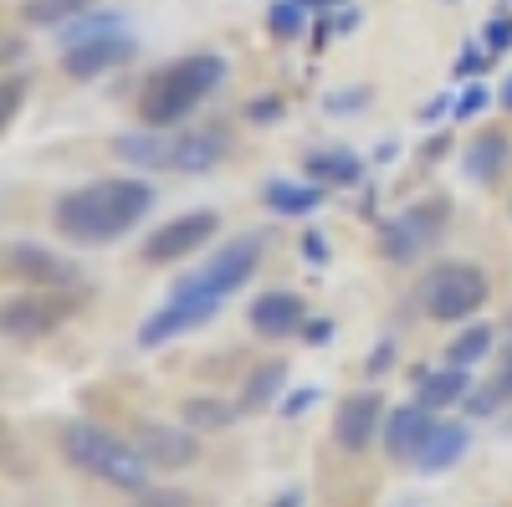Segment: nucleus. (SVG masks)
Listing matches in <instances>:
<instances>
[{"label": "nucleus", "mask_w": 512, "mask_h": 507, "mask_svg": "<svg viewBox=\"0 0 512 507\" xmlns=\"http://www.w3.org/2000/svg\"><path fill=\"white\" fill-rule=\"evenodd\" d=\"M267 26H272L277 41H292L297 31H303V6H292V0H277L272 16H267Z\"/></svg>", "instance_id": "nucleus-28"}, {"label": "nucleus", "mask_w": 512, "mask_h": 507, "mask_svg": "<svg viewBox=\"0 0 512 507\" xmlns=\"http://www.w3.org/2000/svg\"><path fill=\"white\" fill-rule=\"evenodd\" d=\"M466 451H472V431H466L461 420H436V431L425 436V446H420V456H415V472L441 477V472L456 467Z\"/></svg>", "instance_id": "nucleus-16"}, {"label": "nucleus", "mask_w": 512, "mask_h": 507, "mask_svg": "<svg viewBox=\"0 0 512 507\" xmlns=\"http://www.w3.org/2000/svg\"><path fill=\"white\" fill-rule=\"evenodd\" d=\"M502 108H512V77H507V88H502Z\"/></svg>", "instance_id": "nucleus-40"}, {"label": "nucleus", "mask_w": 512, "mask_h": 507, "mask_svg": "<svg viewBox=\"0 0 512 507\" xmlns=\"http://www.w3.org/2000/svg\"><path fill=\"white\" fill-rule=\"evenodd\" d=\"M282 390H287V364H282V359H267V364H256V369L246 374L236 405H241L246 415H256V410H267Z\"/></svg>", "instance_id": "nucleus-22"}, {"label": "nucleus", "mask_w": 512, "mask_h": 507, "mask_svg": "<svg viewBox=\"0 0 512 507\" xmlns=\"http://www.w3.org/2000/svg\"><path fill=\"white\" fill-rule=\"evenodd\" d=\"M16 108H21V77H11V82H6V113H0V123H11V118H16Z\"/></svg>", "instance_id": "nucleus-35"}, {"label": "nucleus", "mask_w": 512, "mask_h": 507, "mask_svg": "<svg viewBox=\"0 0 512 507\" xmlns=\"http://www.w3.org/2000/svg\"><path fill=\"white\" fill-rule=\"evenodd\" d=\"M246 410L236 405V400H216V395H190L185 405H180V420H185V426L190 431H231L236 426V420H241Z\"/></svg>", "instance_id": "nucleus-23"}, {"label": "nucleus", "mask_w": 512, "mask_h": 507, "mask_svg": "<svg viewBox=\"0 0 512 507\" xmlns=\"http://www.w3.org/2000/svg\"><path fill=\"white\" fill-rule=\"evenodd\" d=\"M303 246H308V262H323V257H328V241H323L318 231H308V241H303Z\"/></svg>", "instance_id": "nucleus-36"}, {"label": "nucleus", "mask_w": 512, "mask_h": 507, "mask_svg": "<svg viewBox=\"0 0 512 507\" xmlns=\"http://www.w3.org/2000/svg\"><path fill=\"white\" fill-rule=\"evenodd\" d=\"M390 364H395V344H390V338H379V344H374V354H369V379H379V374H390Z\"/></svg>", "instance_id": "nucleus-30"}, {"label": "nucleus", "mask_w": 512, "mask_h": 507, "mask_svg": "<svg viewBox=\"0 0 512 507\" xmlns=\"http://www.w3.org/2000/svg\"><path fill=\"white\" fill-rule=\"evenodd\" d=\"M231 154V129L226 123H200V129H180L175 134V159L169 169H185V175H205Z\"/></svg>", "instance_id": "nucleus-15"}, {"label": "nucleus", "mask_w": 512, "mask_h": 507, "mask_svg": "<svg viewBox=\"0 0 512 507\" xmlns=\"http://www.w3.org/2000/svg\"><path fill=\"white\" fill-rule=\"evenodd\" d=\"M272 507H303V492H282Z\"/></svg>", "instance_id": "nucleus-39"}, {"label": "nucleus", "mask_w": 512, "mask_h": 507, "mask_svg": "<svg viewBox=\"0 0 512 507\" xmlns=\"http://www.w3.org/2000/svg\"><path fill=\"white\" fill-rule=\"evenodd\" d=\"M384 410H390V405H384L379 390H354V395L338 400V410H333V441H338V451L364 456L374 446L379 426H384Z\"/></svg>", "instance_id": "nucleus-11"}, {"label": "nucleus", "mask_w": 512, "mask_h": 507, "mask_svg": "<svg viewBox=\"0 0 512 507\" xmlns=\"http://www.w3.org/2000/svg\"><path fill=\"white\" fill-rule=\"evenodd\" d=\"M487 303V272L477 262H436L420 277V308L436 323H461Z\"/></svg>", "instance_id": "nucleus-4"}, {"label": "nucleus", "mask_w": 512, "mask_h": 507, "mask_svg": "<svg viewBox=\"0 0 512 507\" xmlns=\"http://www.w3.org/2000/svg\"><path fill=\"white\" fill-rule=\"evenodd\" d=\"M134 507H185V497H154V492H144Z\"/></svg>", "instance_id": "nucleus-37"}, {"label": "nucleus", "mask_w": 512, "mask_h": 507, "mask_svg": "<svg viewBox=\"0 0 512 507\" xmlns=\"http://www.w3.org/2000/svg\"><path fill=\"white\" fill-rule=\"evenodd\" d=\"M364 164L354 149H313L308 154V180L313 185H328V190H344V185H359Z\"/></svg>", "instance_id": "nucleus-20"}, {"label": "nucleus", "mask_w": 512, "mask_h": 507, "mask_svg": "<svg viewBox=\"0 0 512 507\" xmlns=\"http://www.w3.org/2000/svg\"><path fill=\"white\" fill-rule=\"evenodd\" d=\"M6 272L21 277L26 287H41V292H77V287H88L77 262L57 257L52 246H36V241H11L6 246Z\"/></svg>", "instance_id": "nucleus-8"}, {"label": "nucleus", "mask_w": 512, "mask_h": 507, "mask_svg": "<svg viewBox=\"0 0 512 507\" xmlns=\"http://www.w3.org/2000/svg\"><path fill=\"white\" fill-rule=\"evenodd\" d=\"M420 251H431V241H425V231L410 221V210L379 226V257H384V262L405 267V262H415V257H420Z\"/></svg>", "instance_id": "nucleus-21"}, {"label": "nucleus", "mask_w": 512, "mask_h": 507, "mask_svg": "<svg viewBox=\"0 0 512 507\" xmlns=\"http://www.w3.org/2000/svg\"><path fill=\"white\" fill-rule=\"evenodd\" d=\"M123 21L113 16V11H88V16H77L72 26H62V47H72V41H88V36H103V31H118Z\"/></svg>", "instance_id": "nucleus-27"}, {"label": "nucleus", "mask_w": 512, "mask_h": 507, "mask_svg": "<svg viewBox=\"0 0 512 507\" xmlns=\"http://www.w3.org/2000/svg\"><path fill=\"white\" fill-rule=\"evenodd\" d=\"M216 313H221V298H210V292H200V287H190V282H175L169 303L154 308V313L139 323V349H159V344H169V338H180V333H190V328H205Z\"/></svg>", "instance_id": "nucleus-6"}, {"label": "nucleus", "mask_w": 512, "mask_h": 507, "mask_svg": "<svg viewBox=\"0 0 512 507\" xmlns=\"http://www.w3.org/2000/svg\"><path fill=\"white\" fill-rule=\"evenodd\" d=\"M216 231H221V216H216V210H185V216H169L159 231H149V241H144L139 257H144L149 267L185 262V257H195L200 246L216 241Z\"/></svg>", "instance_id": "nucleus-7"}, {"label": "nucleus", "mask_w": 512, "mask_h": 507, "mask_svg": "<svg viewBox=\"0 0 512 507\" xmlns=\"http://www.w3.org/2000/svg\"><path fill=\"white\" fill-rule=\"evenodd\" d=\"M246 318H251V328L262 333V338H292V333H303L308 308H303V298H297V292L267 287V292H256V298H251Z\"/></svg>", "instance_id": "nucleus-14"}, {"label": "nucleus", "mask_w": 512, "mask_h": 507, "mask_svg": "<svg viewBox=\"0 0 512 507\" xmlns=\"http://www.w3.org/2000/svg\"><path fill=\"white\" fill-rule=\"evenodd\" d=\"M497 379H502L507 395H512V344H507V354H502V374H497Z\"/></svg>", "instance_id": "nucleus-38"}, {"label": "nucleus", "mask_w": 512, "mask_h": 507, "mask_svg": "<svg viewBox=\"0 0 512 507\" xmlns=\"http://www.w3.org/2000/svg\"><path fill=\"white\" fill-rule=\"evenodd\" d=\"M139 456L149 461L154 472H185L200 461V431L190 426H164V420H144L134 436Z\"/></svg>", "instance_id": "nucleus-12"}, {"label": "nucleus", "mask_w": 512, "mask_h": 507, "mask_svg": "<svg viewBox=\"0 0 512 507\" xmlns=\"http://www.w3.org/2000/svg\"><path fill=\"white\" fill-rule=\"evenodd\" d=\"M62 456L72 461V467H82L88 477L128 492V497H144L149 492V461L139 456L134 441H118L113 431L93 426V420H67L62 426Z\"/></svg>", "instance_id": "nucleus-3"}, {"label": "nucleus", "mask_w": 512, "mask_h": 507, "mask_svg": "<svg viewBox=\"0 0 512 507\" xmlns=\"http://www.w3.org/2000/svg\"><path fill=\"white\" fill-rule=\"evenodd\" d=\"M472 395V369H415V400L431 405V410H451V405H466Z\"/></svg>", "instance_id": "nucleus-18"}, {"label": "nucleus", "mask_w": 512, "mask_h": 507, "mask_svg": "<svg viewBox=\"0 0 512 507\" xmlns=\"http://www.w3.org/2000/svg\"><path fill=\"white\" fill-rule=\"evenodd\" d=\"M466 180H477V185H492L507 175V164H512V139L502 129H482L472 144H466Z\"/></svg>", "instance_id": "nucleus-17"}, {"label": "nucleus", "mask_w": 512, "mask_h": 507, "mask_svg": "<svg viewBox=\"0 0 512 507\" xmlns=\"http://www.w3.org/2000/svg\"><path fill=\"white\" fill-rule=\"evenodd\" d=\"M487 47H492V52H502V47H512V21H507V16H497V21H487Z\"/></svg>", "instance_id": "nucleus-31"}, {"label": "nucleus", "mask_w": 512, "mask_h": 507, "mask_svg": "<svg viewBox=\"0 0 512 507\" xmlns=\"http://www.w3.org/2000/svg\"><path fill=\"white\" fill-rule=\"evenodd\" d=\"M492 354V323H472V328H461L451 344H446V364L451 369H472Z\"/></svg>", "instance_id": "nucleus-26"}, {"label": "nucleus", "mask_w": 512, "mask_h": 507, "mask_svg": "<svg viewBox=\"0 0 512 507\" xmlns=\"http://www.w3.org/2000/svg\"><path fill=\"white\" fill-rule=\"evenodd\" d=\"M134 52H139V41L118 26V31H103V36H88V41L62 47V72L72 82H93V77H103V72H113L123 62H134Z\"/></svg>", "instance_id": "nucleus-10"}, {"label": "nucleus", "mask_w": 512, "mask_h": 507, "mask_svg": "<svg viewBox=\"0 0 512 507\" xmlns=\"http://www.w3.org/2000/svg\"><path fill=\"white\" fill-rule=\"evenodd\" d=\"M113 154L123 164H139V169H169L175 159V129H134V134H118Z\"/></svg>", "instance_id": "nucleus-19"}, {"label": "nucleus", "mask_w": 512, "mask_h": 507, "mask_svg": "<svg viewBox=\"0 0 512 507\" xmlns=\"http://www.w3.org/2000/svg\"><path fill=\"white\" fill-rule=\"evenodd\" d=\"M149 210H154V185L149 180L113 175V180H93L82 190H67L52 205V221L72 246H108V241L134 231Z\"/></svg>", "instance_id": "nucleus-1"}, {"label": "nucleus", "mask_w": 512, "mask_h": 507, "mask_svg": "<svg viewBox=\"0 0 512 507\" xmlns=\"http://www.w3.org/2000/svg\"><path fill=\"white\" fill-rule=\"evenodd\" d=\"M262 251H267V236H236L231 246H216L210 257L190 272V277H180V282H190V287H200V292H210V298H231L236 287H246L251 277H256V267H262Z\"/></svg>", "instance_id": "nucleus-5"}, {"label": "nucleus", "mask_w": 512, "mask_h": 507, "mask_svg": "<svg viewBox=\"0 0 512 507\" xmlns=\"http://www.w3.org/2000/svg\"><path fill=\"white\" fill-rule=\"evenodd\" d=\"M72 313L67 298H57V292H16V298H6V308H0V333L11 338V344H36V338H47L62 318Z\"/></svg>", "instance_id": "nucleus-9"}, {"label": "nucleus", "mask_w": 512, "mask_h": 507, "mask_svg": "<svg viewBox=\"0 0 512 507\" xmlns=\"http://www.w3.org/2000/svg\"><path fill=\"white\" fill-rule=\"evenodd\" d=\"M328 338H333V318H308L303 323V344L318 349V344H328Z\"/></svg>", "instance_id": "nucleus-32"}, {"label": "nucleus", "mask_w": 512, "mask_h": 507, "mask_svg": "<svg viewBox=\"0 0 512 507\" xmlns=\"http://www.w3.org/2000/svg\"><path fill=\"white\" fill-rule=\"evenodd\" d=\"M313 400H318V390H313V385H308V390H292V395L282 400V415H303Z\"/></svg>", "instance_id": "nucleus-33"}, {"label": "nucleus", "mask_w": 512, "mask_h": 507, "mask_svg": "<svg viewBox=\"0 0 512 507\" xmlns=\"http://www.w3.org/2000/svg\"><path fill=\"white\" fill-rule=\"evenodd\" d=\"M226 82V57L221 52H190L175 57L149 77V88L139 93V123L144 129H175L185 123L210 93Z\"/></svg>", "instance_id": "nucleus-2"}, {"label": "nucleus", "mask_w": 512, "mask_h": 507, "mask_svg": "<svg viewBox=\"0 0 512 507\" xmlns=\"http://www.w3.org/2000/svg\"><path fill=\"white\" fill-rule=\"evenodd\" d=\"M431 431H436V410L431 405H420V400L395 405L390 415H384V456L390 461H415Z\"/></svg>", "instance_id": "nucleus-13"}, {"label": "nucleus", "mask_w": 512, "mask_h": 507, "mask_svg": "<svg viewBox=\"0 0 512 507\" xmlns=\"http://www.w3.org/2000/svg\"><path fill=\"white\" fill-rule=\"evenodd\" d=\"M93 11V0H21V21L26 26H41V31H62L72 26L77 16H88Z\"/></svg>", "instance_id": "nucleus-25"}, {"label": "nucleus", "mask_w": 512, "mask_h": 507, "mask_svg": "<svg viewBox=\"0 0 512 507\" xmlns=\"http://www.w3.org/2000/svg\"><path fill=\"white\" fill-rule=\"evenodd\" d=\"M323 200H328L323 185H297V180H272L267 185V210H277V216H313Z\"/></svg>", "instance_id": "nucleus-24"}, {"label": "nucleus", "mask_w": 512, "mask_h": 507, "mask_svg": "<svg viewBox=\"0 0 512 507\" xmlns=\"http://www.w3.org/2000/svg\"><path fill=\"white\" fill-rule=\"evenodd\" d=\"M502 400H507V385L497 379V385H482V390L466 395V410H472V415H492V410H502Z\"/></svg>", "instance_id": "nucleus-29"}, {"label": "nucleus", "mask_w": 512, "mask_h": 507, "mask_svg": "<svg viewBox=\"0 0 512 507\" xmlns=\"http://www.w3.org/2000/svg\"><path fill=\"white\" fill-rule=\"evenodd\" d=\"M282 113V103L277 98H256L251 108H246V118H256V123H267V118H277Z\"/></svg>", "instance_id": "nucleus-34"}]
</instances>
